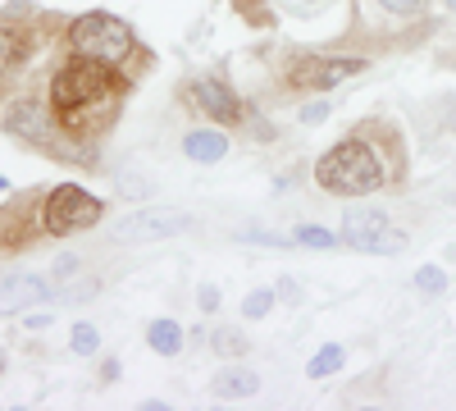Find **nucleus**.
Returning a JSON list of instances; mask_svg holds the SVG:
<instances>
[{
	"mask_svg": "<svg viewBox=\"0 0 456 411\" xmlns=\"http://www.w3.org/2000/svg\"><path fill=\"white\" fill-rule=\"evenodd\" d=\"M69 46H73V55H87V60L119 69L133 55V28L114 14H83L69 28Z\"/></svg>",
	"mask_w": 456,
	"mask_h": 411,
	"instance_id": "3",
	"label": "nucleus"
},
{
	"mask_svg": "<svg viewBox=\"0 0 456 411\" xmlns=\"http://www.w3.org/2000/svg\"><path fill=\"white\" fill-rule=\"evenodd\" d=\"M187 229V215L183 210H142V215H128L114 238L119 242H160V238H174Z\"/></svg>",
	"mask_w": 456,
	"mask_h": 411,
	"instance_id": "7",
	"label": "nucleus"
},
{
	"mask_svg": "<svg viewBox=\"0 0 456 411\" xmlns=\"http://www.w3.org/2000/svg\"><path fill=\"white\" fill-rule=\"evenodd\" d=\"M5 188H10V183H5V178H0V193H5Z\"/></svg>",
	"mask_w": 456,
	"mask_h": 411,
	"instance_id": "25",
	"label": "nucleus"
},
{
	"mask_svg": "<svg viewBox=\"0 0 456 411\" xmlns=\"http://www.w3.org/2000/svg\"><path fill=\"white\" fill-rule=\"evenodd\" d=\"M270 307H274V288H256L247 302H242V316H247V320H260Z\"/></svg>",
	"mask_w": 456,
	"mask_h": 411,
	"instance_id": "17",
	"label": "nucleus"
},
{
	"mask_svg": "<svg viewBox=\"0 0 456 411\" xmlns=\"http://www.w3.org/2000/svg\"><path fill=\"white\" fill-rule=\"evenodd\" d=\"M365 60H338V55H306V60H297L292 73H288V83L292 87H338V83H347L352 73H361Z\"/></svg>",
	"mask_w": 456,
	"mask_h": 411,
	"instance_id": "6",
	"label": "nucleus"
},
{
	"mask_svg": "<svg viewBox=\"0 0 456 411\" xmlns=\"http://www.w3.org/2000/svg\"><path fill=\"white\" fill-rule=\"evenodd\" d=\"M101 215H105L101 197L83 193L78 183H60V188L46 197V206H42V224H46V234H55V238L78 234V229H92Z\"/></svg>",
	"mask_w": 456,
	"mask_h": 411,
	"instance_id": "4",
	"label": "nucleus"
},
{
	"mask_svg": "<svg viewBox=\"0 0 456 411\" xmlns=\"http://www.w3.org/2000/svg\"><path fill=\"white\" fill-rule=\"evenodd\" d=\"M23 51H28V42L19 32H10V28H0V78H5V73L23 60Z\"/></svg>",
	"mask_w": 456,
	"mask_h": 411,
	"instance_id": "14",
	"label": "nucleus"
},
{
	"mask_svg": "<svg viewBox=\"0 0 456 411\" xmlns=\"http://www.w3.org/2000/svg\"><path fill=\"white\" fill-rule=\"evenodd\" d=\"M297 119H301V124H324V119H329V105H324V101H311Z\"/></svg>",
	"mask_w": 456,
	"mask_h": 411,
	"instance_id": "22",
	"label": "nucleus"
},
{
	"mask_svg": "<svg viewBox=\"0 0 456 411\" xmlns=\"http://www.w3.org/2000/svg\"><path fill=\"white\" fill-rule=\"evenodd\" d=\"M5 124H10L14 133L32 137V142H51V115H46L42 105H32V101H14Z\"/></svg>",
	"mask_w": 456,
	"mask_h": 411,
	"instance_id": "10",
	"label": "nucleus"
},
{
	"mask_svg": "<svg viewBox=\"0 0 456 411\" xmlns=\"http://www.w3.org/2000/svg\"><path fill=\"white\" fill-rule=\"evenodd\" d=\"M388 14H420L425 10V0H379Z\"/></svg>",
	"mask_w": 456,
	"mask_h": 411,
	"instance_id": "21",
	"label": "nucleus"
},
{
	"mask_svg": "<svg viewBox=\"0 0 456 411\" xmlns=\"http://www.w3.org/2000/svg\"><path fill=\"white\" fill-rule=\"evenodd\" d=\"M342 242L347 247H361V251H374V256H388V251H402L406 247V234L388 229V215L384 210H352L347 224H342Z\"/></svg>",
	"mask_w": 456,
	"mask_h": 411,
	"instance_id": "5",
	"label": "nucleus"
},
{
	"mask_svg": "<svg viewBox=\"0 0 456 411\" xmlns=\"http://www.w3.org/2000/svg\"><path fill=\"white\" fill-rule=\"evenodd\" d=\"M146 343H151V352H160V357H174L178 348H183V329L174 325V320H156L146 329Z\"/></svg>",
	"mask_w": 456,
	"mask_h": 411,
	"instance_id": "13",
	"label": "nucleus"
},
{
	"mask_svg": "<svg viewBox=\"0 0 456 411\" xmlns=\"http://www.w3.org/2000/svg\"><path fill=\"white\" fill-rule=\"evenodd\" d=\"M219 307V292L215 288H201V311H215Z\"/></svg>",
	"mask_w": 456,
	"mask_h": 411,
	"instance_id": "24",
	"label": "nucleus"
},
{
	"mask_svg": "<svg viewBox=\"0 0 456 411\" xmlns=\"http://www.w3.org/2000/svg\"><path fill=\"white\" fill-rule=\"evenodd\" d=\"M69 348L78 352V357H92V352L101 348V333H96L92 325H73V339H69Z\"/></svg>",
	"mask_w": 456,
	"mask_h": 411,
	"instance_id": "16",
	"label": "nucleus"
},
{
	"mask_svg": "<svg viewBox=\"0 0 456 411\" xmlns=\"http://www.w3.org/2000/svg\"><path fill=\"white\" fill-rule=\"evenodd\" d=\"M256 389H260V380L251 370H238V366H228L215 375V398H251Z\"/></svg>",
	"mask_w": 456,
	"mask_h": 411,
	"instance_id": "12",
	"label": "nucleus"
},
{
	"mask_svg": "<svg viewBox=\"0 0 456 411\" xmlns=\"http://www.w3.org/2000/svg\"><path fill=\"white\" fill-rule=\"evenodd\" d=\"M415 288L434 297V292H443V288H447V275H443L438 266H420V275H415Z\"/></svg>",
	"mask_w": 456,
	"mask_h": 411,
	"instance_id": "18",
	"label": "nucleus"
},
{
	"mask_svg": "<svg viewBox=\"0 0 456 411\" xmlns=\"http://www.w3.org/2000/svg\"><path fill=\"white\" fill-rule=\"evenodd\" d=\"M192 96H197V105L206 110V115H210V119H219V124H238V119H242V105H238V96L228 92L224 83H215V78L197 83V87H192Z\"/></svg>",
	"mask_w": 456,
	"mask_h": 411,
	"instance_id": "9",
	"label": "nucleus"
},
{
	"mask_svg": "<svg viewBox=\"0 0 456 411\" xmlns=\"http://www.w3.org/2000/svg\"><path fill=\"white\" fill-rule=\"evenodd\" d=\"M46 279L42 275H10V279H0V316H19L37 302H46Z\"/></svg>",
	"mask_w": 456,
	"mask_h": 411,
	"instance_id": "8",
	"label": "nucleus"
},
{
	"mask_svg": "<svg viewBox=\"0 0 456 411\" xmlns=\"http://www.w3.org/2000/svg\"><path fill=\"white\" fill-rule=\"evenodd\" d=\"M315 183L333 197H370L374 188H384V165L365 142H338L333 152L320 156Z\"/></svg>",
	"mask_w": 456,
	"mask_h": 411,
	"instance_id": "2",
	"label": "nucleus"
},
{
	"mask_svg": "<svg viewBox=\"0 0 456 411\" xmlns=\"http://www.w3.org/2000/svg\"><path fill=\"white\" fill-rule=\"evenodd\" d=\"M247 242H274V247H283L288 238H279V234H242Z\"/></svg>",
	"mask_w": 456,
	"mask_h": 411,
	"instance_id": "23",
	"label": "nucleus"
},
{
	"mask_svg": "<svg viewBox=\"0 0 456 411\" xmlns=\"http://www.w3.org/2000/svg\"><path fill=\"white\" fill-rule=\"evenodd\" d=\"M114 96V83H110V64L101 60H69L60 73H55V83H51V110L69 124V128H83L92 110L110 105Z\"/></svg>",
	"mask_w": 456,
	"mask_h": 411,
	"instance_id": "1",
	"label": "nucleus"
},
{
	"mask_svg": "<svg viewBox=\"0 0 456 411\" xmlns=\"http://www.w3.org/2000/svg\"><path fill=\"white\" fill-rule=\"evenodd\" d=\"M183 152H187V160H197V165H215V160L228 156V137L219 128H192L183 137Z\"/></svg>",
	"mask_w": 456,
	"mask_h": 411,
	"instance_id": "11",
	"label": "nucleus"
},
{
	"mask_svg": "<svg viewBox=\"0 0 456 411\" xmlns=\"http://www.w3.org/2000/svg\"><path fill=\"white\" fill-rule=\"evenodd\" d=\"M292 238H297V242H306V247H333V234H329V229H315V224H301Z\"/></svg>",
	"mask_w": 456,
	"mask_h": 411,
	"instance_id": "19",
	"label": "nucleus"
},
{
	"mask_svg": "<svg viewBox=\"0 0 456 411\" xmlns=\"http://www.w3.org/2000/svg\"><path fill=\"white\" fill-rule=\"evenodd\" d=\"M342 357H347V352H342L338 343H329L324 352H315V357H311V366H306V375H311V380H324V375H333V370L342 366Z\"/></svg>",
	"mask_w": 456,
	"mask_h": 411,
	"instance_id": "15",
	"label": "nucleus"
},
{
	"mask_svg": "<svg viewBox=\"0 0 456 411\" xmlns=\"http://www.w3.org/2000/svg\"><path fill=\"white\" fill-rule=\"evenodd\" d=\"M452 256H456V247H452Z\"/></svg>",
	"mask_w": 456,
	"mask_h": 411,
	"instance_id": "26",
	"label": "nucleus"
},
{
	"mask_svg": "<svg viewBox=\"0 0 456 411\" xmlns=\"http://www.w3.org/2000/svg\"><path fill=\"white\" fill-rule=\"evenodd\" d=\"M215 348H219L224 357H233V352H242V333H233V329H219V333H215Z\"/></svg>",
	"mask_w": 456,
	"mask_h": 411,
	"instance_id": "20",
	"label": "nucleus"
}]
</instances>
